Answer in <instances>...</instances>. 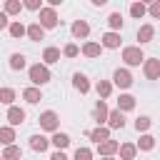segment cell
<instances>
[{
	"instance_id": "1",
	"label": "cell",
	"mask_w": 160,
	"mask_h": 160,
	"mask_svg": "<svg viewBox=\"0 0 160 160\" xmlns=\"http://www.w3.org/2000/svg\"><path fill=\"white\" fill-rule=\"evenodd\" d=\"M30 80H32L35 85H45V82L50 80V70H48L45 65H40V62H38V65H32V68H30Z\"/></svg>"
},
{
	"instance_id": "2",
	"label": "cell",
	"mask_w": 160,
	"mask_h": 160,
	"mask_svg": "<svg viewBox=\"0 0 160 160\" xmlns=\"http://www.w3.org/2000/svg\"><path fill=\"white\" fill-rule=\"evenodd\" d=\"M58 25V15L52 8H40V28H55Z\"/></svg>"
},
{
	"instance_id": "3",
	"label": "cell",
	"mask_w": 160,
	"mask_h": 160,
	"mask_svg": "<svg viewBox=\"0 0 160 160\" xmlns=\"http://www.w3.org/2000/svg\"><path fill=\"white\" fill-rule=\"evenodd\" d=\"M122 60H125L128 65H140V62L145 60V55H142L140 48H125V50H122Z\"/></svg>"
},
{
	"instance_id": "4",
	"label": "cell",
	"mask_w": 160,
	"mask_h": 160,
	"mask_svg": "<svg viewBox=\"0 0 160 160\" xmlns=\"http://www.w3.org/2000/svg\"><path fill=\"white\" fill-rule=\"evenodd\" d=\"M40 128H45V130H52V132H58V115L52 112V110H45L40 118Z\"/></svg>"
},
{
	"instance_id": "5",
	"label": "cell",
	"mask_w": 160,
	"mask_h": 160,
	"mask_svg": "<svg viewBox=\"0 0 160 160\" xmlns=\"http://www.w3.org/2000/svg\"><path fill=\"white\" fill-rule=\"evenodd\" d=\"M145 78H148V80L160 78V60H155V58L145 60Z\"/></svg>"
},
{
	"instance_id": "6",
	"label": "cell",
	"mask_w": 160,
	"mask_h": 160,
	"mask_svg": "<svg viewBox=\"0 0 160 160\" xmlns=\"http://www.w3.org/2000/svg\"><path fill=\"white\" fill-rule=\"evenodd\" d=\"M112 80H115L118 88H130V85H132V75H130L128 70H115Z\"/></svg>"
},
{
	"instance_id": "7",
	"label": "cell",
	"mask_w": 160,
	"mask_h": 160,
	"mask_svg": "<svg viewBox=\"0 0 160 160\" xmlns=\"http://www.w3.org/2000/svg\"><path fill=\"white\" fill-rule=\"evenodd\" d=\"M8 120H10V125H12V128H15V125H20V122L25 120V110H20V108L10 105V110H8Z\"/></svg>"
},
{
	"instance_id": "8",
	"label": "cell",
	"mask_w": 160,
	"mask_h": 160,
	"mask_svg": "<svg viewBox=\"0 0 160 160\" xmlns=\"http://www.w3.org/2000/svg\"><path fill=\"white\" fill-rule=\"evenodd\" d=\"M108 125H110L112 130H120V128L125 125V118H122V112H120V110H112V112H108Z\"/></svg>"
},
{
	"instance_id": "9",
	"label": "cell",
	"mask_w": 160,
	"mask_h": 160,
	"mask_svg": "<svg viewBox=\"0 0 160 160\" xmlns=\"http://www.w3.org/2000/svg\"><path fill=\"white\" fill-rule=\"evenodd\" d=\"M72 35H75V38H88V35H90V25H88L85 20H75V22H72Z\"/></svg>"
},
{
	"instance_id": "10",
	"label": "cell",
	"mask_w": 160,
	"mask_h": 160,
	"mask_svg": "<svg viewBox=\"0 0 160 160\" xmlns=\"http://www.w3.org/2000/svg\"><path fill=\"white\" fill-rule=\"evenodd\" d=\"M88 135H90V140H95L98 145L105 142V140H110V130H108V128H95V130H90Z\"/></svg>"
},
{
	"instance_id": "11",
	"label": "cell",
	"mask_w": 160,
	"mask_h": 160,
	"mask_svg": "<svg viewBox=\"0 0 160 160\" xmlns=\"http://www.w3.org/2000/svg\"><path fill=\"white\" fill-rule=\"evenodd\" d=\"M48 145H50V140H48V138H42V135H32V138H30V148H32V150H38V152H45V150H48Z\"/></svg>"
},
{
	"instance_id": "12",
	"label": "cell",
	"mask_w": 160,
	"mask_h": 160,
	"mask_svg": "<svg viewBox=\"0 0 160 160\" xmlns=\"http://www.w3.org/2000/svg\"><path fill=\"white\" fill-rule=\"evenodd\" d=\"M72 85H75V90H80V92H88V90H90V82H88V78H85L82 72H75Z\"/></svg>"
},
{
	"instance_id": "13",
	"label": "cell",
	"mask_w": 160,
	"mask_h": 160,
	"mask_svg": "<svg viewBox=\"0 0 160 160\" xmlns=\"http://www.w3.org/2000/svg\"><path fill=\"white\" fill-rule=\"evenodd\" d=\"M52 145H55L58 150L68 148V145H70V135H68V132H55V135H52Z\"/></svg>"
},
{
	"instance_id": "14",
	"label": "cell",
	"mask_w": 160,
	"mask_h": 160,
	"mask_svg": "<svg viewBox=\"0 0 160 160\" xmlns=\"http://www.w3.org/2000/svg\"><path fill=\"white\" fill-rule=\"evenodd\" d=\"M28 38H30V40H42V38H45V30L40 28V22H32V25L28 28Z\"/></svg>"
},
{
	"instance_id": "15",
	"label": "cell",
	"mask_w": 160,
	"mask_h": 160,
	"mask_svg": "<svg viewBox=\"0 0 160 160\" xmlns=\"http://www.w3.org/2000/svg\"><path fill=\"white\" fill-rule=\"evenodd\" d=\"M152 35H155L152 25H142V28L138 30V40H140V42H150V40H152Z\"/></svg>"
},
{
	"instance_id": "16",
	"label": "cell",
	"mask_w": 160,
	"mask_h": 160,
	"mask_svg": "<svg viewBox=\"0 0 160 160\" xmlns=\"http://www.w3.org/2000/svg\"><path fill=\"white\" fill-rule=\"evenodd\" d=\"M102 45L105 48H120V35L118 32H105L102 35Z\"/></svg>"
},
{
	"instance_id": "17",
	"label": "cell",
	"mask_w": 160,
	"mask_h": 160,
	"mask_svg": "<svg viewBox=\"0 0 160 160\" xmlns=\"http://www.w3.org/2000/svg\"><path fill=\"white\" fill-rule=\"evenodd\" d=\"M135 108V98L132 95H120V100H118V110L122 112V110H132Z\"/></svg>"
},
{
	"instance_id": "18",
	"label": "cell",
	"mask_w": 160,
	"mask_h": 160,
	"mask_svg": "<svg viewBox=\"0 0 160 160\" xmlns=\"http://www.w3.org/2000/svg\"><path fill=\"white\" fill-rule=\"evenodd\" d=\"M92 115H95V120H98V122H105V120H108V105H105V102L100 100V102L95 105Z\"/></svg>"
},
{
	"instance_id": "19",
	"label": "cell",
	"mask_w": 160,
	"mask_h": 160,
	"mask_svg": "<svg viewBox=\"0 0 160 160\" xmlns=\"http://www.w3.org/2000/svg\"><path fill=\"white\" fill-rule=\"evenodd\" d=\"M115 150H118V142H115V140H105V142L98 145V152H100V155H112Z\"/></svg>"
},
{
	"instance_id": "20",
	"label": "cell",
	"mask_w": 160,
	"mask_h": 160,
	"mask_svg": "<svg viewBox=\"0 0 160 160\" xmlns=\"http://www.w3.org/2000/svg\"><path fill=\"white\" fill-rule=\"evenodd\" d=\"M12 140H15V130L12 128H0V142L8 148V145H12Z\"/></svg>"
},
{
	"instance_id": "21",
	"label": "cell",
	"mask_w": 160,
	"mask_h": 160,
	"mask_svg": "<svg viewBox=\"0 0 160 160\" xmlns=\"http://www.w3.org/2000/svg\"><path fill=\"white\" fill-rule=\"evenodd\" d=\"M22 98H25L30 105H35V102L40 100V90H38V88H25V90H22Z\"/></svg>"
},
{
	"instance_id": "22",
	"label": "cell",
	"mask_w": 160,
	"mask_h": 160,
	"mask_svg": "<svg viewBox=\"0 0 160 160\" xmlns=\"http://www.w3.org/2000/svg\"><path fill=\"white\" fill-rule=\"evenodd\" d=\"M135 152H138V148H135V145H130V142L120 145V158H122V160H132V158H135Z\"/></svg>"
},
{
	"instance_id": "23",
	"label": "cell",
	"mask_w": 160,
	"mask_h": 160,
	"mask_svg": "<svg viewBox=\"0 0 160 160\" xmlns=\"http://www.w3.org/2000/svg\"><path fill=\"white\" fill-rule=\"evenodd\" d=\"M20 155H22V152H20L18 145H8L5 152H2V160H20Z\"/></svg>"
},
{
	"instance_id": "24",
	"label": "cell",
	"mask_w": 160,
	"mask_h": 160,
	"mask_svg": "<svg viewBox=\"0 0 160 160\" xmlns=\"http://www.w3.org/2000/svg\"><path fill=\"white\" fill-rule=\"evenodd\" d=\"M10 68H12V70H22V68H25V55L12 52V55H10Z\"/></svg>"
},
{
	"instance_id": "25",
	"label": "cell",
	"mask_w": 160,
	"mask_h": 160,
	"mask_svg": "<svg viewBox=\"0 0 160 160\" xmlns=\"http://www.w3.org/2000/svg\"><path fill=\"white\" fill-rule=\"evenodd\" d=\"M42 60H45V62H58V60H60V50H58V48H48V50L42 52Z\"/></svg>"
},
{
	"instance_id": "26",
	"label": "cell",
	"mask_w": 160,
	"mask_h": 160,
	"mask_svg": "<svg viewBox=\"0 0 160 160\" xmlns=\"http://www.w3.org/2000/svg\"><path fill=\"white\" fill-rule=\"evenodd\" d=\"M12 100H15V90H12V88H0V102L10 105Z\"/></svg>"
},
{
	"instance_id": "27",
	"label": "cell",
	"mask_w": 160,
	"mask_h": 160,
	"mask_svg": "<svg viewBox=\"0 0 160 160\" xmlns=\"http://www.w3.org/2000/svg\"><path fill=\"white\" fill-rule=\"evenodd\" d=\"M25 32H28V28H25L22 22H12V25H10V35H12V38H22Z\"/></svg>"
},
{
	"instance_id": "28",
	"label": "cell",
	"mask_w": 160,
	"mask_h": 160,
	"mask_svg": "<svg viewBox=\"0 0 160 160\" xmlns=\"http://www.w3.org/2000/svg\"><path fill=\"white\" fill-rule=\"evenodd\" d=\"M82 52H85L88 58H98V55H100V45H98V42H88V45L82 48Z\"/></svg>"
},
{
	"instance_id": "29",
	"label": "cell",
	"mask_w": 160,
	"mask_h": 160,
	"mask_svg": "<svg viewBox=\"0 0 160 160\" xmlns=\"http://www.w3.org/2000/svg\"><path fill=\"white\" fill-rule=\"evenodd\" d=\"M152 145H155V138H152V135H142L140 142H138L140 150H152Z\"/></svg>"
},
{
	"instance_id": "30",
	"label": "cell",
	"mask_w": 160,
	"mask_h": 160,
	"mask_svg": "<svg viewBox=\"0 0 160 160\" xmlns=\"http://www.w3.org/2000/svg\"><path fill=\"white\" fill-rule=\"evenodd\" d=\"M20 8H22V2H18V0H8V2H5V15L20 12Z\"/></svg>"
},
{
	"instance_id": "31",
	"label": "cell",
	"mask_w": 160,
	"mask_h": 160,
	"mask_svg": "<svg viewBox=\"0 0 160 160\" xmlns=\"http://www.w3.org/2000/svg\"><path fill=\"white\" fill-rule=\"evenodd\" d=\"M145 10H148V8H145L142 2H132V5H130V15H132V18H142Z\"/></svg>"
},
{
	"instance_id": "32",
	"label": "cell",
	"mask_w": 160,
	"mask_h": 160,
	"mask_svg": "<svg viewBox=\"0 0 160 160\" xmlns=\"http://www.w3.org/2000/svg\"><path fill=\"white\" fill-rule=\"evenodd\" d=\"M108 22H110L112 30H118V28H122V15H120V12H112V15L108 18Z\"/></svg>"
},
{
	"instance_id": "33",
	"label": "cell",
	"mask_w": 160,
	"mask_h": 160,
	"mask_svg": "<svg viewBox=\"0 0 160 160\" xmlns=\"http://www.w3.org/2000/svg\"><path fill=\"white\" fill-rule=\"evenodd\" d=\"M110 90H112V85H110V82H105V80H100V82H98V95H100V98H108V95H110Z\"/></svg>"
},
{
	"instance_id": "34",
	"label": "cell",
	"mask_w": 160,
	"mask_h": 160,
	"mask_svg": "<svg viewBox=\"0 0 160 160\" xmlns=\"http://www.w3.org/2000/svg\"><path fill=\"white\" fill-rule=\"evenodd\" d=\"M75 160H92L90 148H78V150H75Z\"/></svg>"
},
{
	"instance_id": "35",
	"label": "cell",
	"mask_w": 160,
	"mask_h": 160,
	"mask_svg": "<svg viewBox=\"0 0 160 160\" xmlns=\"http://www.w3.org/2000/svg\"><path fill=\"white\" fill-rule=\"evenodd\" d=\"M148 128H150V118H145V115H142V118H138V120H135V130H138V132H142V130H148Z\"/></svg>"
},
{
	"instance_id": "36",
	"label": "cell",
	"mask_w": 160,
	"mask_h": 160,
	"mask_svg": "<svg viewBox=\"0 0 160 160\" xmlns=\"http://www.w3.org/2000/svg\"><path fill=\"white\" fill-rule=\"evenodd\" d=\"M62 52H65L68 58H75V55H78V45H75V42H70V45H65V50H62Z\"/></svg>"
},
{
	"instance_id": "37",
	"label": "cell",
	"mask_w": 160,
	"mask_h": 160,
	"mask_svg": "<svg viewBox=\"0 0 160 160\" xmlns=\"http://www.w3.org/2000/svg\"><path fill=\"white\" fill-rule=\"evenodd\" d=\"M150 15H152V18H160V0H155V2L150 5Z\"/></svg>"
},
{
	"instance_id": "38",
	"label": "cell",
	"mask_w": 160,
	"mask_h": 160,
	"mask_svg": "<svg viewBox=\"0 0 160 160\" xmlns=\"http://www.w3.org/2000/svg\"><path fill=\"white\" fill-rule=\"evenodd\" d=\"M25 8L28 10H40V0H25Z\"/></svg>"
},
{
	"instance_id": "39",
	"label": "cell",
	"mask_w": 160,
	"mask_h": 160,
	"mask_svg": "<svg viewBox=\"0 0 160 160\" xmlns=\"http://www.w3.org/2000/svg\"><path fill=\"white\" fill-rule=\"evenodd\" d=\"M50 160H68V158H65V152H62V150H58V152H52V155H50Z\"/></svg>"
},
{
	"instance_id": "40",
	"label": "cell",
	"mask_w": 160,
	"mask_h": 160,
	"mask_svg": "<svg viewBox=\"0 0 160 160\" xmlns=\"http://www.w3.org/2000/svg\"><path fill=\"white\" fill-rule=\"evenodd\" d=\"M2 28H8V15H5V12H0V30H2Z\"/></svg>"
},
{
	"instance_id": "41",
	"label": "cell",
	"mask_w": 160,
	"mask_h": 160,
	"mask_svg": "<svg viewBox=\"0 0 160 160\" xmlns=\"http://www.w3.org/2000/svg\"><path fill=\"white\" fill-rule=\"evenodd\" d=\"M102 160H112V158H102Z\"/></svg>"
},
{
	"instance_id": "42",
	"label": "cell",
	"mask_w": 160,
	"mask_h": 160,
	"mask_svg": "<svg viewBox=\"0 0 160 160\" xmlns=\"http://www.w3.org/2000/svg\"><path fill=\"white\" fill-rule=\"evenodd\" d=\"M0 160H2V158H0Z\"/></svg>"
}]
</instances>
